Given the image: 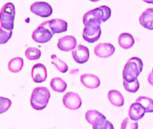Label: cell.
<instances>
[{"label":"cell","instance_id":"83f0119b","mask_svg":"<svg viewBox=\"0 0 153 129\" xmlns=\"http://www.w3.org/2000/svg\"><path fill=\"white\" fill-rule=\"evenodd\" d=\"M12 36V31L4 30L3 28L0 29V45L7 43Z\"/></svg>","mask_w":153,"mask_h":129},{"label":"cell","instance_id":"9c48e42d","mask_svg":"<svg viewBox=\"0 0 153 129\" xmlns=\"http://www.w3.org/2000/svg\"><path fill=\"white\" fill-rule=\"evenodd\" d=\"M42 24L47 26L53 35L63 33L68 30V23L62 19H53L48 21H44L42 22Z\"/></svg>","mask_w":153,"mask_h":129},{"label":"cell","instance_id":"8fae6325","mask_svg":"<svg viewBox=\"0 0 153 129\" xmlns=\"http://www.w3.org/2000/svg\"><path fill=\"white\" fill-rule=\"evenodd\" d=\"M115 52V46L111 43H99L94 48V53L100 58H108Z\"/></svg>","mask_w":153,"mask_h":129},{"label":"cell","instance_id":"4dcf8cb0","mask_svg":"<svg viewBox=\"0 0 153 129\" xmlns=\"http://www.w3.org/2000/svg\"><path fill=\"white\" fill-rule=\"evenodd\" d=\"M143 2L146 3V4H153V0H142Z\"/></svg>","mask_w":153,"mask_h":129},{"label":"cell","instance_id":"e0dca14e","mask_svg":"<svg viewBox=\"0 0 153 129\" xmlns=\"http://www.w3.org/2000/svg\"><path fill=\"white\" fill-rule=\"evenodd\" d=\"M85 120L88 122V123L93 126L101 122L102 121L106 119V116L102 114L100 111L97 110H89L85 112Z\"/></svg>","mask_w":153,"mask_h":129},{"label":"cell","instance_id":"30bf717a","mask_svg":"<svg viewBox=\"0 0 153 129\" xmlns=\"http://www.w3.org/2000/svg\"><path fill=\"white\" fill-rule=\"evenodd\" d=\"M72 57L75 63L84 64L88 62L90 58L89 49L83 45H79L72 51Z\"/></svg>","mask_w":153,"mask_h":129},{"label":"cell","instance_id":"6da1fadb","mask_svg":"<svg viewBox=\"0 0 153 129\" xmlns=\"http://www.w3.org/2000/svg\"><path fill=\"white\" fill-rule=\"evenodd\" d=\"M83 39L89 43H94L100 39L102 35L101 22L94 18L83 15Z\"/></svg>","mask_w":153,"mask_h":129},{"label":"cell","instance_id":"4316f807","mask_svg":"<svg viewBox=\"0 0 153 129\" xmlns=\"http://www.w3.org/2000/svg\"><path fill=\"white\" fill-rule=\"evenodd\" d=\"M12 101L8 98L0 96V114H3L10 109Z\"/></svg>","mask_w":153,"mask_h":129},{"label":"cell","instance_id":"7c38bea8","mask_svg":"<svg viewBox=\"0 0 153 129\" xmlns=\"http://www.w3.org/2000/svg\"><path fill=\"white\" fill-rule=\"evenodd\" d=\"M47 68L42 63L35 64L31 69V78L35 83H43L47 80Z\"/></svg>","mask_w":153,"mask_h":129},{"label":"cell","instance_id":"cb8c5ba5","mask_svg":"<svg viewBox=\"0 0 153 129\" xmlns=\"http://www.w3.org/2000/svg\"><path fill=\"white\" fill-rule=\"evenodd\" d=\"M25 55L27 59L30 61H34V60L39 59L42 56V52L41 50L36 48V47H28L25 50Z\"/></svg>","mask_w":153,"mask_h":129},{"label":"cell","instance_id":"ba28073f","mask_svg":"<svg viewBox=\"0 0 153 129\" xmlns=\"http://www.w3.org/2000/svg\"><path fill=\"white\" fill-rule=\"evenodd\" d=\"M85 15L91 16L94 19H97L102 23V22H106L107 20H108L109 18L111 17V15H112V11H111V9L108 6L102 5L98 8L89 10L88 12L85 13Z\"/></svg>","mask_w":153,"mask_h":129},{"label":"cell","instance_id":"7a4b0ae2","mask_svg":"<svg viewBox=\"0 0 153 129\" xmlns=\"http://www.w3.org/2000/svg\"><path fill=\"white\" fill-rule=\"evenodd\" d=\"M143 69V62L138 57H131L127 61L123 70V81L133 82L140 74Z\"/></svg>","mask_w":153,"mask_h":129},{"label":"cell","instance_id":"3957f363","mask_svg":"<svg viewBox=\"0 0 153 129\" xmlns=\"http://www.w3.org/2000/svg\"><path fill=\"white\" fill-rule=\"evenodd\" d=\"M51 93L47 87H36L30 95V105L36 111H42L49 102Z\"/></svg>","mask_w":153,"mask_h":129},{"label":"cell","instance_id":"5b68a950","mask_svg":"<svg viewBox=\"0 0 153 129\" xmlns=\"http://www.w3.org/2000/svg\"><path fill=\"white\" fill-rule=\"evenodd\" d=\"M53 36V34L52 33V31L45 26L42 23L32 32L31 38L36 43L40 44H44L48 42Z\"/></svg>","mask_w":153,"mask_h":129},{"label":"cell","instance_id":"603a6c76","mask_svg":"<svg viewBox=\"0 0 153 129\" xmlns=\"http://www.w3.org/2000/svg\"><path fill=\"white\" fill-rule=\"evenodd\" d=\"M135 102L141 105L146 111V112L147 113L153 112V100L152 98L146 97V96H140Z\"/></svg>","mask_w":153,"mask_h":129},{"label":"cell","instance_id":"484cf974","mask_svg":"<svg viewBox=\"0 0 153 129\" xmlns=\"http://www.w3.org/2000/svg\"><path fill=\"white\" fill-rule=\"evenodd\" d=\"M138 128L137 122L131 120L129 117L124 118L121 123V129H138Z\"/></svg>","mask_w":153,"mask_h":129},{"label":"cell","instance_id":"f1b7e54d","mask_svg":"<svg viewBox=\"0 0 153 129\" xmlns=\"http://www.w3.org/2000/svg\"><path fill=\"white\" fill-rule=\"evenodd\" d=\"M93 129H114V125L112 124L107 119L102 121L101 122H99L97 124L93 125L92 126Z\"/></svg>","mask_w":153,"mask_h":129},{"label":"cell","instance_id":"d6986e66","mask_svg":"<svg viewBox=\"0 0 153 129\" xmlns=\"http://www.w3.org/2000/svg\"><path fill=\"white\" fill-rule=\"evenodd\" d=\"M134 44V38L129 33H122L119 35V45L123 49H129Z\"/></svg>","mask_w":153,"mask_h":129},{"label":"cell","instance_id":"8992f818","mask_svg":"<svg viewBox=\"0 0 153 129\" xmlns=\"http://www.w3.org/2000/svg\"><path fill=\"white\" fill-rule=\"evenodd\" d=\"M64 105L69 110L75 111L79 109L82 105V100L79 94L73 91H69L63 97Z\"/></svg>","mask_w":153,"mask_h":129},{"label":"cell","instance_id":"9a60e30c","mask_svg":"<svg viewBox=\"0 0 153 129\" xmlns=\"http://www.w3.org/2000/svg\"><path fill=\"white\" fill-rule=\"evenodd\" d=\"M81 84L88 89H97L100 86L101 81L97 75L91 74H82L79 78Z\"/></svg>","mask_w":153,"mask_h":129},{"label":"cell","instance_id":"7402d4cb","mask_svg":"<svg viewBox=\"0 0 153 129\" xmlns=\"http://www.w3.org/2000/svg\"><path fill=\"white\" fill-rule=\"evenodd\" d=\"M51 60H52V64L54 65V67L58 69L59 72L63 73V74L68 72V70H69L68 65L66 64L63 60H61L60 58H59L56 55H51Z\"/></svg>","mask_w":153,"mask_h":129},{"label":"cell","instance_id":"5bb4252c","mask_svg":"<svg viewBox=\"0 0 153 129\" xmlns=\"http://www.w3.org/2000/svg\"><path fill=\"white\" fill-rule=\"evenodd\" d=\"M140 25L145 29L149 30H153V8L146 10L139 18Z\"/></svg>","mask_w":153,"mask_h":129},{"label":"cell","instance_id":"2e32d148","mask_svg":"<svg viewBox=\"0 0 153 129\" xmlns=\"http://www.w3.org/2000/svg\"><path fill=\"white\" fill-rule=\"evenodd\" d=\"M145 113H146V111L144 109L143 106L136 102L130 105V106L128 108V117L135 122L143 118Z\"/></svg>","mask_w":153,"mask_h":129},{"label":"cell","instance_id":"277c9868","mask_svg":"<svg viewBox=\"0 0 153 129\" xmlns=\"http://www.w3.org/2000/svg\"><path fill=\"white\" fill-rule=\"evenodd\" d=\"M15 8L14 4L7 3L0 10V25L4 30L12 31L14 29Z\"/></svg>","mask_w":153,"mask_h":129},{"label":"cell","instance_id":"52a82bcc","mask_svg":"<svg viewBox=\"0 0 153 129\" xmlns=\"http://www.w3.org/2000/svg\"><path fill=\"white\" fill-rule=\"evenodd\" d=\"M30 11L42 18H48L53 14V8L46 2H35L30 5Z\"/></svg>","mask_w":153,"mask_h":129},{"label":"cell","instance_id":"44dd1931","mask_svg":"<svg viewBox=\"0 0 153 129\" xmlns=\"http://www.w3.org/2000/svg\"><path fill=\"white\" fill-rule=\"evenodd\" d=\"M24 60L22 57H16L10 60L8 63V69L11 73H19L23 69Z\"/></svg>","mask_w":153,"mask_h":129},{"label":"cell","instance_id":"4fadbf2b","mask_svg":"<svg viewBox=\"0 0 153 129\" xmlns=\"http://www.w3.org/2000/svg\"><path fill=\"white\" fill-rule=\"evenodd\" d=\"M77 46L76 38L73 35H65L58 41V48L63 52H69L75 49Z\"/></svg>","mask_w":153,"mask_h":129},{"label":"cell","instance_id":"ffe728a7","mask_svg":"<svg viewBox=\"0 0 153 129\" xmlns=\"http://www.w3.org/2000/svg\"><path fill=\"white\" fill-rule=\"evenodd\" d=\"M52 89L57 93H63L67 89V83L61 78H53L50 82Z\"/></svg>","mask_w":153,"mask_h":129},{"label":"cell","instance_id":"1f68e13d","mask_svg":"<svg viewBox=\"0 0 153 129\" xmlns=\"http://www.w3.org/2000/svg\"><path fill=\"white\" fill-rule=\"evenodd\" d=\"M90 1H91V2H94V3H95V2H98V1H100V0H90Z\"/></svg>","mask_w":153,"mask_h":129},{"label":"cell","instance_id":"ac0fdd59","mask_svg":"<svg viewBox=\"0 0 153 129\" xmlns=\"http://www.w3.org/2000/svg\"><path fill=\"white\" fill-rule=\"evenodd\" d=\"M108 98L110 103L117 107H121L124 104V99L123 94L116 89H111L108 91Z\"/></svg>","mask_w":153,"mask_h":129},{"label":"cell","instance_id":"d4e9b609","mask_svg":"<svg viewBox=\"0 0 153 129\" xmlns=\"http://www.w3.org/2000/svg\"><path fill=\"white\" fill-rule=\"evenodd\" d=\"M123 87H124L125 90L129 92V93H135L140 89L139 80L136 79L135 80H134L133 82H126V81H123Z\"/></svg>","mask_w":153,"mask_h":129},{"label":"cell","instance_id":"f546056e","mask_svg":"<svg viewBox=\"0 0 153 129\" xmlns=\"http://www.w3.org/2000/svg\"><path fill=\"white\" fill-rule=\"evenodd\" d=\"M147 80H148V83L150 85L153 86V69L152 71L149 74L148 77H147Z\"/></svg>","mask_w":153,"mask_h":129}]
</instances>
